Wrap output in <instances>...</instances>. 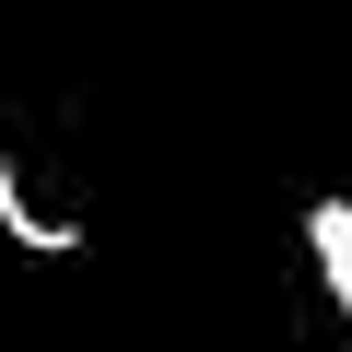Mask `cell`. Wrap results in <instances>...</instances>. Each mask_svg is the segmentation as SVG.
Listing matches in <instances>:
<instances>
[{"label": "cell", "mask_w": 352, "mask_h": 352, "mask_svg": "<svg viewBox=\"0 0 352 352\" xmlns=\"http://www.w3.org/2000/svg\"><path fill=\"white\" fill-rule=\"evenodd\" d=\"M0 235H12V247H36V258H71V247H82V223L36 212V188L12 176V153H0Z\"/></svg>", "instance_id": "obj_1"}, {"label": "cell", "mask_w": 352, "mask_h": 352, "mask_svg": "<svg viewBox=\"0 0 352 352\" xmlns=\"http://www.w3.org/2000/svg\"><path fill=\"white\" fill-rule=\"evenodd\" d=\"M305 247H317V270H329V294H340V317H352V200H317V212H305Z\"/></svg>", "instance_id": "obj_2"}]
</instances>
